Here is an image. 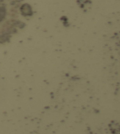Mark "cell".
Segmentation results:
<instances>
[{"instance_id":"cell-1","label":"cell","mask_w":120,"mask_h":134,"mask_svg":"<svg viewBox=\"0 0 120 134\" xmlns=\"http://www.w3.org/2000/svg\"><path fill=\"white\" fill-rule=\"evenodd\" d=\"M9 8L8 6H6L3 2H0V36L4 35L5 31L4 29L9 31L11 29L12 26H13L15 20L14 13L12 10Z\"/></svg>"}]
</instances>
